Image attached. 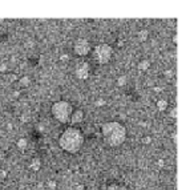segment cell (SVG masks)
I'll use <instances>...</instances> for the list:
<instances>
[{"label": "cell", "mask_w": 190, "mask_h": 190, "mask_svg": "<svg viewBox=\"0 0 190 190\" xmlns=\"http://www.w3.org/2000/svg\"><path fill=\"white\" fill-rule=\"evenodd\" d=\"M59 145L67 153H77L84 145V134L79 128L69 126L61 133L59 138Z\"/></svg>", "instance_id": "cell-1"}, {"label": "cell", "mask_w": 190, "mask_h": 190, "mask_svg": "<svg viewBox=\"0 0 190 190\" xmlns=\"http://www.w3.org/2000/svg\"><path fill=\"white\" fill-rule=\"evenodd\" d=\"M101 133L104 136V140L109 146L117 148L124 144L126 138V129L122 124L117 121H109L101 126Z\"/></svg>", "instance_id": "cell-2"}, {"label": "cell", "mask_w": 190, "mask_h": 190, "mask_svg": "<svg viewBox=\"0 0 190 190\" xmlns=\"http://www.w3.org/2000/svg\"><path fill=\"white\" fill-rule=\"evenodd\" d=\"M51 112H52V116H53L59 122L67 124L71 118V114H72V112H73V109H72L71 103L60 100V101H56V103L52 104Z\"/></svg>", "instance_id": "cell-3"}, {"label": "cell", "mask_w": 190, "mask_h": 190, "mask_svg": "<svg viewBox=\"0 0 190 190\" xmlns=\"http://www.w3.org/2000/svg\"><path fill=\"white\" fill-rule=\"evenodd\" d=\"M95 56H96V60L100 64H108L109 61H111L112 56H113L112 45L105 44V43L99 44V45L95 48Z\"/></svg>", "instance_id": "cell-4"}, {"label": "cell", "mask_w": 190, "mask_h": 190, "mask_svg": "<svg viewBox=\"0 0 190 190\" xmlns=\"http://www.w3.org/2000/svg\"><path fill=\"white\" fill-rule=\"evenodd\" d=\"M73 51L77 56H87L91 52V43L87 39H77L75 41Z\"/></svg>", "instance_id": "cell-5"}, {"label": "cell", "mask_w": 190, "mask_h": 190, "mask_svg": "<svg viewBox=\"0 0 190 190\" xmlns=\"http://www.w3.org/2000/svg\"><path fill=\"white\" fill-rule=\"evenodd\" d=\"M89 73H91V67L87 61H81L80 64H77V67L75 69V75L79 80H87L89 77Z\"/></svg>", "instance_id": "cell-6"}, {"label": "cell", "mask_w": 190, "mask_h": 190, "mask_svg": "<svg viewBox=\"0 0 190 190\" xmlns=\"http://www.w3.org/2000/svg\"><path fill=\"white\" fill-rule=\"evenodd\" d=\"M69 120H71L72 124H80V122H83V121H84V112L81 111V109H77V111L72 112Z\"/></svg>", "instance_id": "cell-7"}, {"label": "cell", "mask_w": 190, "mask_h": 190, "mask_svg": "<svg viewBox=\"0 0 190 190\" xmlns=\"http://www.w3.org/2000/svg\"><path fill=\"white\" fill-rule=\"evenodd\" d=\"M40 168H41V160H40L39 157L32 158L31 164H29V169H32L33 172H37V170H40Z\"/></svg>", "instance_id": "cell-8"}, {"label": "cell", "mask_w": 190, "mask_h": 190, "mask_svg": "<svg viewBox=\"0 0 190 190\" xmlns=\"http://www.w3.org/2000/svg\"><path fill=\"white\" fill-rule=\"evenodd\" d=\"M16 146H17L19 150H25V149L28 148V141L27 138H24V137H21V138L17 140V142H16Z\"/></svg>", "instance_id": "cell-9"}, {"label": "cell", "mask_w": 190, "mask_h": 190, "mask_svg": "<svg viewBox=\"0 0 190 190\" xmlns=\"http://www.w3.org/2000/svg\"><path fill=\"white\" fill-rule=\"evenodd\" d=\"M137 68H138L140 71H148L149 68H150V61L149 60H141V61L138 63V65H137Z\"/></svg>", "instance_id": "cell-10"}, {"label": "cell", "mask_w": 190, "mask_h": 190, "mask_svg": "<svg viewBox=\"0 0 190 190\" xmlns=\"http://www.w3.org/2000/svg\"><path fill=\"white\" fill-rule=\"evenodd\" d=\"M157 109H158L160 112H164L168 109V101L165 99H160L158 101H157Z\"/></svg>", "instance_id": "cell-11"}, {"label": "cell", "mask_w": 190, "mask_h": 190, "mask_svg": "<svg viewBox=\"0 0 190 190\" xmlns=\"http://www.w3.org/2000/svg\"><path fill=\"white\" fill-rule=\"evenodd\" d=\"M137 36H138V40H140V41L144 43V41H146V39H148V36H149V32H148L146 29H141Z\"/></svg>", "instance_id": "cell-12"}, {"label": "cell", "mask_w": 190, "mask_h": 190, "mask_svg": "<svg viewBox=\"0 0 190 190\" xmlns=\"http://www.w3.org/2000/svg\"><path fill=\"white\" fill-rule=\"evenodd\" d=\"M126 83H128V77L125 75H121L118 79H117V85L118 87H125L126 85Z\"/></svg>", "instance_id": "cell-13"}, {"label": "cell", "mask_w": 190, "mask_h": 190, "mask_svg": "<svg viewBox=\"0 0 190 190\" xmlns=\"http://www.w3.org/2000/svg\"><path fill=\"white\" fill-rule=\"evenodd\" d=\"M19 84L21 87H28L31 84V79L28 77V76H23V77H20V80H19Z\"/></svg>", "instance_id": "cell-14"}, {"label": "cell", "mask_w": 190, "mask_h": 190, "mask_svg": "<svg viewBox=\"0 0 190 190\" xmlns=\"http://www.w3.org/2000/svg\"><path fill=\"white\" fill-rule=\"evenodd\" d=\"M107 190H128V189L125 188L124 185H120V184H112V185H109Z\"/></svg>", "instance_id": "cell-15"}, {"label": "cell", "mask_w": 190, "mask_h": 190, "mask_svg": "<svg viewBox=\"0 0 190 190\" xmlns=\"http://www.w3.org/2000/svg\"><path fill=\"white\" fill-rule=\"evenodd\" d=\"M7 174H8V173H7L6 169L0 168V181H4V180H6V178H7Z\"/></svg>", "instance_id": "cell-16"}, {"label": "cell", "mask_w": 190, "mask_h": 190, "mask_svg": "<svg viewBox=\"0 0 190 190\" xmlns=\"http://www.w3.org/2000/svg\"><path fill=\"white\" fill-rule=\"evenodd\" d=\"M141 142L145 144V145L150 144V142H152V137H150V136H145V137H142V138H141Z\"/></svg>", "instance_id": "cell-17"}, {"label": "cell", "mask_w": 190, "mask_h": 190, "mask_svg": "<svg viewBox=\"0 0 190 190\" xmlns=\"http://www.w3.org/2000/svg\"><path fill=\"white\" fill-rule=\"evenodd\" d=\"M105 104H107V101H105L104 99H99V100H96V103H95V105H96V107H99V108L104 107Z\"/></svg>", "instance_id": "cell-18"}, {"label": "cell", "mask_w": 190, "mask_h": 190, "mask_svg": "<svg viewBox=\"0 0 190 190\" xmlns=\"http://www.w3.org/2000/svg\"><path fill=\"white\" fill-rule=\"evenodd\" d=\"M47 185H48V188H49V189H56V186H57L56 181H53V180H49V181L47 182Z\"/></svg>", "instance_id": "cell-19"}, {"label": "cell", "mask_w": 190, "mask_h": 190, "mask_svg": "<svg viewBox=\"0 0 190 190\" xmlns=\"http://www.w3.org/2000/svg\"><path fill=\"white\" fill-rule=\"evenodd\" d=\"M7 68H8V65H7V63H0V72H2V73H4V72L7 71Z\"/></svg>", "instance_id": "cell-20"}, {"label": "cell", "mask_w": 190, "mask_h": 190, "mask_svg": "<svg viewBox=\"0 0 190 190\" xmlns=\"http://www.w3.org/2000/svg\"><path fill=\"white\" fill-rule=\"evenodd\" d=\"M164 75L166 76V77L170 79V77H173V75H174V73H173V71H172V69H166V71L164 72Z\"/></svg>", "instance_id": "cell-21"}, {"label": "cell", "mask_w": 190, "mask_h": 190, "mask_svg": "<svg viewBox=\"0 0 190 190\" xmlns=\"http://www.w3.org/2000/svg\"><path fill=\"white\" fill-rule=\"evenodd\" d=\"M60 60H61V61H68V60H69V56L67 53H63V55H60Z\"/></svg>", "instance_id": "cell-22"}, {"label": "cell", "mask_w": 190, "mask_h": 190, "mask_svg": "<svg viewBox=\"0 0 190 190\" xmlns=\"http://www.w3.org/2000/svg\"><path fill=\"white\" fill-rule=\"evenodd\" d=\"M170 117H173V118L177 117V108H173V111L170 112Z\"/></svg>", "instance_id": "cell-23"}, {"label": "cell", "mask_w": 190, "mask_h": 190, "mask_svg": "<svg viewBox=\"0 0 190 190\" xmlns=\"http://www.w3.org/2000/svg\"><path fill=\"white\" fill-rule=\"evenodd\" d=\"M157 164H158V166H161V168H162L164 165H165V161H164L162 158H160L158 161H157Z\"/></svg>", "instance_id": "cell-24"}, {"label": "cell", "mask_w": 190, "mask_h": 190, "mask_svg": "<svg viewBox=\"0 0 190 190\" xmlns=\"http://www.w3.org/2000/svg\"><path fill=\"white\" fill-rule=\"evenodd\" d=\"M75 190H85V186L80 184V185H77V186H76V189H75Z\"/></svg>", "instance_id": "cell-25"}, {"label": "cell", "mask_w": 190, "mask_h": 190, "mask_svg": "<svg viewBox=\"0 0 190 190\" xmlns=\"http://www.w3.org/2000/svg\"><path fill=\"white\" fill-rule=\"evenodd\" d=\"M172 138H173V141H174V144H177V132H174L172 134Z\"/></svg>", "instance_id": "cell-26"}, {"label": "cell", "mask_w": 190, "mask_h": 190, "mask_svg": "<svg viewBox=\"0 0 190 190\" xmlns=\"http://www.w3.org/2000/svg\"><path fill=\"white\" fill-rule=\"evenodd\" d=\"M21 121H25V122H27V121H28L27 114H23V116H21Z\"/></svg>", "instance_id": "cell-27"}, {"label": "cell", "mask_w": 190, "mask_h": 190, "mask_svg": "<svg viewBox=\"0 0 190 190\" xmlns=\"http://www.w3.org/2000/svg\"><path fill=\"white\" fill-rule=\"evenodd\" d=\"M117 45H118V47H122V45H124V41H122V40H118V41H117Z\"/></svg>", "instance_id": "cell-28"}, {"label": "cell", "mask_w": 190, "mask_h": 190, "mask_svg": "<svg viewBox=\"0 0 190 190\" xmlns=\"http://www.w3.org/2000/svg\"><path fill=\"white\" fill-rule=\"evenodd\" d=\"M177 40H178V36H177V35H174V37H173V41H174V43H177Z\"/></svg>", "instance_id": "cell-29"}, {"label": "cell", "mask_w": 190, "mask_h": 190, "mask_svg": "<svg viewBox=\"0 0 190 190\" xmlns=\"http://www.w3.org/2000/svg\"><path fill=\"white\" fill-rule=\"evenodd\" d=\"M154 91H156V92H161V91H162V89H161L160 87H156V88H154Z\"/></svg>", "instance_id": "cell-30"}, {"label": "cell", "mask_w": 190, "mask_h": 190, "mask_svg": "<svg viewBox=\"0 0 190 190\" xmlns=\"http://www.w3.org/2000/svg\"><path fill=\"white\" fill-rule=\"evenodd\" d=\"M14 96H15V97H19V92H17V91L14 92Z\"/></svg>", "instance_id": "cell-31"}, {"label": "cell", "mask_w": 190, "mask_h": 190, "mask_svg": "<svg viewBox=\"0 0 190 190\" xmlns=\"http://www.w3.org/2000/svg\"><path fill=\"white\" fill-rule=\"evenodd\" d=\"M0 107H2V103H0Z\"/></svg>", "instance_id": "cell-32"}]
</instances>
